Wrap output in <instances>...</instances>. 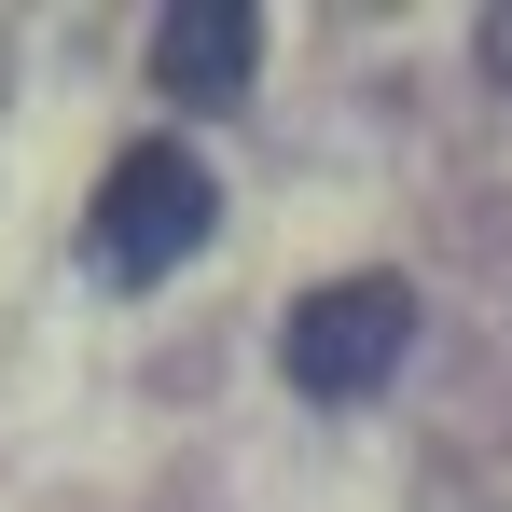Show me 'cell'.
<instances>
[{"instance_id": "cell-1", "label": "cell", "mask_w": 512, "mask_h": 512, "mask_svg": "<svg viewBox=\"0 0 512 512\" xmlns=\"http://www.w3.org/2000/svg\"><path fill=\"white\" fill-rule=\"evenodd\" d=\"M208 222H222V180L194 167L180 139H139V153H111V180L84 208V263L111 291H153V277H180L208 250Z\"/></svg>"}, {"instance_id": "cell-2", "label": "cell", "mask_w": 512, "mask_h": 512, "mask_svg": "<svg viewBox=\"0 0 512 512\" xmlns=\"http://www.w3.org/2000/svg\"><path fill=\"white\" fill-rule=\"evenodd\" d=\"M402 346H416V291H402V277H319V291L277 319V360H291L305 402H374V388L402 374Z\"/></svg>"}, {"instance_id": "cell-3", "label": "cell", "mask_w": 512, "mask_h": 512, "mask_svg": "<svg viewBox=\"0 0 512 512\" xmlns=\"http://www.w3.org/2000/svg\"><path fill=\"white\" fill-rule=\"evenodd\" d=\"M250 70H263V14L250 0H180L167 28H153V97H180V111L250 97Z\"/></svg>"}, {"instance_id": "cell-4", "label": "cell", "mask_w": 512, "mask_h": 512, "mask_svg": "<svg viewBox=\"0 0 512 512\" xmlns=\"http://www.w3.org/2000/svg\"><path fill=\"white\" fill-rule=\"evenodd\" d=\"M485 84L512 97V0H499V14H485Z\"/></svg>"}]
</instances>
